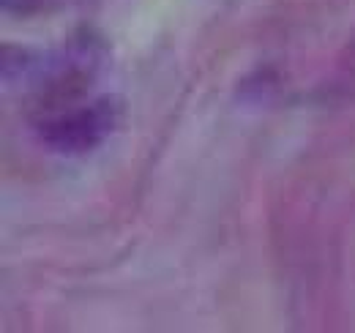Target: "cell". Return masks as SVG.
I'll list each match as a JSON object with an SVG mask.
<instances>
[{
	"label": "cell",
	"instance_id": "7a4b0ae2",
	"mask_svg": "<svg viewBox=\"0 0 355 333\" xmlns=\"http://www.w3.org/2000/svg\"><path fill=\"white\" fill-rule=\"evenodd\" d=\"M39 69H42V55L36 49L11 46V44L3 46V80L8 85L19 83L25 77H33Z\"/></svg>",
	"mask_w": 355,
	"mask_h": 333
},
{
	"label": "cell",
	"instance_id": "3957f363",
	"mask_svg": "<svg viewBox=\"0 0 355 333\" xmlns=\"http://www.w3.org/2000/svg\"><path fill=\"white\" fill-rule=\"evenodd\" d=\"M350 52H353V60H355V44H353V49H350Z\"/></svg>",
	"mask_w": 355,
	"mask_h": 333
},
{
	"label": "cell",
	"instance_id": "6da1fadb",
	"mask_svg": "<svg viewBox=\"0 0 355 333\" xmlns=\"http://www.w3.org/2000/svg\"><path fill=\"white\" fill-rule=\"evenodd\" d=\"M118 123V104L112 99H96L85 107H71L42 126V139L52 151L80 156L98 148Z\"/></svg>",
	"mask_w": 355,
	"mask_h": 333
}]
</instances>
